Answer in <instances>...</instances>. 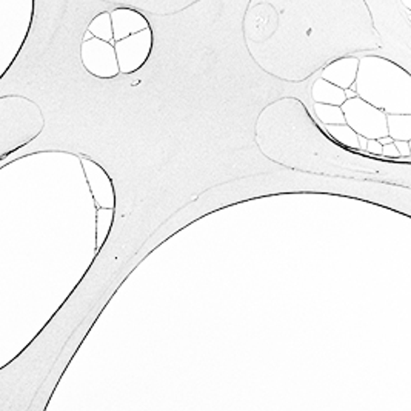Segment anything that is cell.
<instances>
[{
  "label": "cell",
  "instance_id": "5",
  "mask_svg": "<svg viewBox=\"0 0 411 411\" xmlns=\"http://www.w3.org/2000/svg\"><path fill=\"white\" fill-rule=\"evenodd\" d=\"M82 59L86 69L97 77H114L119 74V65L114 46L97 37L88 39L82 46Z\"/></svg>",
  "mask_w": 411,
  "mask_h": 411
},
{
  "label": "cell",
  "instance_id": "13",
  "mask_svg": "<svg viewBox=\"0 0 411 411\" xmlns=\"http://www.w3.org/2000/svg\"><path fill=\"white\" fill-rule=\"evenodd\" d=\"M90 33L102 39L105 42H113V25H112V14L104 13L97 15L96 19L91 22Z\"/></svg>",
  "mask_w": 411,
  "mask_h": 411
},
{
  "label": "cell",
  "instance_id": "10",
  "mask_svg": "<svg viewBox=\"0 0 411 411\" xmlns=\"http://www.w3.org/2000/svg\"><path fill=\"white\" fill-rule=\"evenodd\" d=\"M386 131L393 140L411 139V114H386Z\"/></svg>",
  "mask_w": 411,
  "mask_h": 411
},
{
  "label": "cell",
  "instance_id": "17",
  "mask_svg": "<svg viewBox=\"0 0 411 411\" xmlns=\"http://www.w3.org/2000/svg\"><path fill=\"white\" fill-rule=\"evenodd\" d=\"M381 154H384V156H386V157H399L398 149H396V147H394L393 142H391V144H385V145H382V153H381Z\"/></svg>",
  "mask_w": 411,
  "mask_h": 411
},
{
  "label": "cell",
  "instance_id": "16",
  "mask_svg": "<svg viewBox=\"0 0 411 411\" xmlns=\"http://www.w3.org/2000/svg\"><path fill=\"white\" fill-rule=\"evenodd\" d=\"M394 147H396L398 153H399V157L404 156V157H408L410 156V142L408 140H394L393 142Z\"/></svg>",
  "mask_w": 411,
  "mask_h": 411
},
{
  "label": "cell",
  "instance_id": "9",
  "mask_svg": "<svg viewBox=\"0 0 411 411\" xmlns=\"http://www.w3.org/2000/svg\"><path fill=\"white\" fill-rule=\"evenodd\" d=\"M311 97L318 104H328V105H337L341 107L345 102V91L339 88L335 83H331L325 79H318L313 83L311 88Z\"/></svg>",
  "mask_w": 411,
  "mask_h": 411
},
{
  "label": "cell",
  "instance_id": "4",
  "mask_svg": "<svg viewBox=\"0 0 411 411\" xmlns=\"http://www.w3.org/2000/svg\"><path fill=\"white\" fill-rule=\"evenodd\" d=\"M153 48V33L145 28L137 33L126 36L121 41H116L114 51L117 58L119 73L131 74L144 67Z\"/></svg>",
  "mask_w": 411,
  "mask_h": 411
},
{
  "label": "cell",
  "instance_id": "7",
  "mask_svg": "<svg viewBox=\"0 0 411 411\" xmlns=\"http://www.w3.org/2000/svg\"><path fill=\"white\" fill-rule=\"evenodd\" d=\"M358 67H359V59L358 58H341L336 59L323 68L322 71V79L335 83L336 86L342 90L350 88V86L356 81V74H358Z\"/></svg>",
  "mask_w": 411,
  "mask_h": 411
},
{
  "label": "cell",
  "instance_id": "15",
  "mask_svg": "<svg viewBox=\"0 0 411 411\" xmlns=\"http://www.w3.org/2000/svg\"><path fill=\"white\" fill-rule=\"evenodd\" d=\"M367 153L370 154H381L382 153V145L381 142H379L377 139H368L367 140Z\"/></svg>",
  "mask_w": 411,
  "mask_h": 411
},
{
  "label": "cell",
  "instance_id": "14",
  "mask_svg": "<svg viewBox=\"0 0 411 411\" xmlns=\"http://www.w3.org/2000/svg\"><path fill=\"white\" fill-rule=\"evenodd\" d=\"M114 208H99L97 210V248H100L109 234L113 225Z\"/></svg>",
  "mask_w": 411,
  "mask_h": 411
},
{
  "label": "cell",
  "instance_id": "3",
  "mask_svg": "<svg viewBox=\"0 0 411 411\" xmlns=\"http://www.w3.org/2000/svg\"><path fill=\"white\" fill-rule=\"evenodd\" d=\"M345 123L361 136L367 139H379L389 136L386 131V113L373 107L359 96L345 99L341 105Z\"/></svg>",
  "mask_w": 411,
  "mask_h": 411
},
{
  "label": "cell",
  "instance_id": "6",
  "mask_svg": "<svg viewBox=\"0 0 411 411\" xmlns=\"http://www.w3.org/2000/svg\"><path fill=\"white\" fill-rule=\"evenodd\" d=\"M83 170L91 188L94 201L99 208H114L116 196L113 182L107 173L97 163L91 161H83Z\"/></svg>",
  "mask_w": 411,
  "mask_h": 411
},
{
  "label": "cell",
  "instance_id": "18",
  "mask_svg": "<svg viewBox=\"0 0 411 411\" xmlns=\"http://www.w3.org/2000/svg\"><path fill=\"white\" fill-rule=\"evenodd\" d=\"M367 137L365 136H361V134H358V145H359V149L361 151H365L367 149Z\"/></svg>",
  "mask_w": 411,
  "mask_h": 411
},
{
  "label": "cell",
  "instance_id": "1",
  "mask_svg": "<svg viewBox=\"0 0 411 411\" xmlns=\"http://www.w3.org/2000/svg\"><path fill=\"white\" fill-rule=\"evenodd\" d=\"M247 41L264 37L318 41L325 36L363 33L377 36L365 0H251L245 14Z\"/></svg>",
  "mask_w": 411,
  "mask_h": 411
},
{
  "label": "cell",
  "instance_id": "20",
  "mask_svg": "<svg viewBox=\"0 0 411 411\" xmlns=\"http://www.w3.org/2000/svg\"><path fill=\"white\" fill-rule=\"evenodd\" d=\"M379 142H381V145H385V144H391V142H394L390 136H384V137H379L377 139Z\"/></svg>",
  "mask_w": 411,
  "mask_h": 411
},
{
  "label": "cell",
  "instance_id": "21",
  "mask_svg": "<svg viewBox=\"0 0 411 411\" xmlns=\"http://www.w3.org/2000/svg\"><path fill=\"white\" fill-rule=\"evenodd\" d=\"M402 4H404V6L407 8V11H410V8H411V0H402Z\"/></svg>",
  "mask_w": 411,
  "mask_h": 411
},
{
  "label": "cell",
  "instance_id": "8",
  "mask_svg": "<svg viewBox=\"0 0 411 411\" xmlns=\"http://www.w3.org/2000/svg\"><path fill=\"white\" fill-rule=\"evenodd\" d=\"M112 25L114 41H121L126 36L149 27L144 15L134 10H128V8H121V10L112 13Z\"/></svg>",
  "mask_w": 411,
  "mask_h": 411
},
{
  "label": "cell",
  "instance_id": "2",
  "mask_svg": "<svg viewBox=\"0 0 411 411\" xmlns=\"http://www.w3.org/2000/svg\"><path fill=\"white\" fill-rule=\"evenodd\" d=\"M356 94L386 114L411 113V76L396 63L379 58L359 59Z\"/></svg>",
  "mask_w": 411,
  "mask_h": 411
},
{
  "label": "cell",
  "instance_id": "12",
  "mask_svg": "<svg viewBox=\"0 0 411 411\" xmlns=\"http://www.w3.org/2000/svg\"><path fill=\"white\" fill-rule=\"evenodd\" d=\"M314 113L323 125L345 123V117H344L342 109H341V107H337V105L318 104V102H314Z\"/></svg>",
  "mask_w": 411,
  "mask_h": 411
},
{
  "label": "cell",
  "instance_id": "11",
  "mask_svg": "<svg viewBox=\"0 0 411 411\" xmlns=\"http://www.w3.org/2000/svg\"><path fill=\"white\" fill-rule=\"evenodd\" d=\"M325 128L330 133V136H333L339 142V144H342V145L353 148V149H359L358 133H356L353 128H350V126L346 123L325 125Z\"/></svg>",
  "mask_w": 411,
  "mask_h": 411
},
{
  "label": "cell",
  "instance_id": "19",
  "mask_svg": "<svg viewBox=\"0 0 411 411\" xmlns=\"http://www.w3.org/2000/svg\"><path fill=\"white\" fill-rule=\"evenodd\" d=\"M344 91H345V97H346V99H351V97H356V96H358V94H356V91L351 90V88H346V90H344Z\"/></svg>",
  "mask_w": 411,
  "mask_h": 411
}]
</instances>
